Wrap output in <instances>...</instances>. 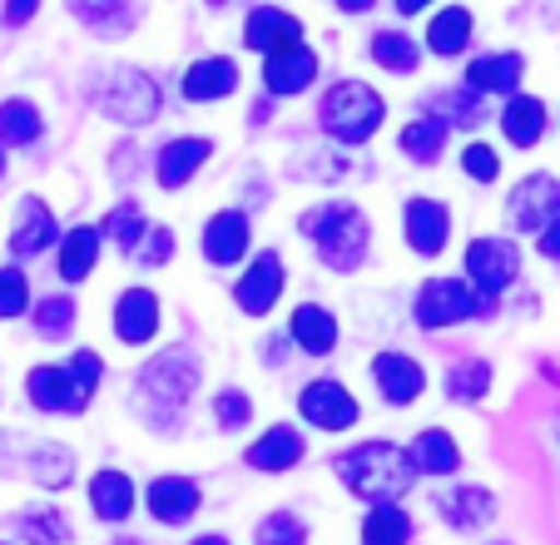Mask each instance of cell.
<instances>
[{
  "mask_svg": "<svg viewBox=\"0 0 560 545\" xmlns=\"http://www.w3.org/2000/svg\"><path fill=\"white\" fill-rule=\"evenodd\" d=\"M298 233L313 239L323 268H332V272H358L372 253V223L352 199L313 204L307 213H298Z\"/></svg>",
  "mask_w": 560,
  "mask_h": 545,
  "instance_id": "cell-1",
  "label": "cell"
},
{
  "mask_svg": "<svg viewBox=\"0 0 560 545\" xmlns=\"http://www.w3.org/2000/svg\"><path fill=\"white\" fill-rule=\"evenodd\" d=\"M194 387H199V362L179 347H170L135 378V407L154 431H174L184 421Z\"/></svg>",
  "mask_w": 560,
  "mask_h": 545,
  "instance_id": "cell-2",
  "label": "cell"
},
{
  "mask_svg": "<svg viewBox=\"0 0 560 545\" xmlns=\"http://www.w3.org/2000/svg\"><path fill=\"white\" fill-rule=\"evenodd\" d=\"M332 472L348 482L352 496H362L372 506L397 501V496H407L417 486V472L397 441H362V447L332 456Z\"/></svg>",
  "mask_w": 560,
  "mask_h": 545,
  "instance_id": "cell-3",
  "label": "cell"
},
{
  "mask_svg": "<svg viewBox=\"0 0 560 545\" xmlns=\"http://www.w3.org/2000/svg\"><path fill=\"white\" fill-rule=\"evenodd\" d=\"M100 378H105L100 352H74L70 362H40V368H31L25 392L50 417H80L90 407V397H95Z\"/></svg>",
  "mask_w": 560,
  "mask_h": 545,
  "instance_id": "cell-4",
  "label": "cell"
},
{
  "mask_svg": "<svg viewBox=\"0 0 560 545\" xmlns=\"http://www.w3.org/2000/svg\"><path fill=\"white\" fill-rule=\"evenodd\" d=\"M387 119V100L372 90L368 80H338L328 84V95L317 100V129L332 139V144H368L372 135Z\"/></svg>",
  "mask_w": 560,
  "mask_h": 545,
  "instance_id": "cell-5",
  "label": "cell"
},
{
  "mask_svg": "<svg viewBox=\"0 0 560 545\" xmlns=\"http://www.w3.org/2000/svg\"><path fill=\"white\" fill-rule=\"evenodd\" d=\"M95 100H100V109H105L115 125H125V129H144L149 119L159 115V84L149 80L144 70H135V65L109 70Z\"/></svg>",
  "mask_w": 560,
  "mask_h": 545,
  "instance_id": "cell-6",
  "label": "cell"
},
{
  "mask_svg": "<svg viewBox=\"0 0 560 545\" xmlns=\"http://www.w3.org/2000/svg\"><path fill=\"white\" fill-rule=\"evenodd\" d=\"M487 313H491V303L476 298L471 283H462V278H427L412 303L417 327H427V333H442V327H456L466 317H487Z\"/></svg>",
  "mask_w": 560,
  "mask_h": 545,
  "instance_id": "cell-7",
  "label": "cell"
},
{
  "mask_svg": "<svg viewBox=\"0 0 560 545\" xmlns=\"http://www.w3.org/2000/svg\"><path fill=\"white\" fill-rule=\"evenodd\" d=\"M521 278V248L511 239H471L466 243V283L476 298H487L497 308V298Z\"/></svg>",
  "mask_w": 560,
  "mask_h": 545,
  "instance_id": "cell-8",
  "label": "cell"
},
{
  "mask_svg": "<svg viewBox=\"0 0 560 545\" xmlns=\"http://www.w3.org/2000/svg\"><path fill=\"white\" fill-rule=\"evenodd\" d=\"M298 411H303V421L307 427H317V431H352L358 427V417H362L358 397H352L338 378L307 382V387L298 392Z\"/></svg>",
  "mask_w": 560,
  "mask_h": 545,
  "instance_id": "cell-9",
  "label": "cell"
},
{
  "mask_svg": "<svg viewBox=\"0 0 560 545\" xmlns=\"http://www.w3.org/2000/svg\"><path fill=\"white\" fill-rule=\"evenodd\" d=\"M283 288H288L283 258H278L273 248H264L244 268V278L233 283V303H238V313H244V317H268L278 308V298H283Z\"/></svg>",
  "mask_w": 560,
  "mask_h": 545,
  "instance_id": "cell-10",
  "label": "cell"
},
{
  "mask_svg": "<svg viewBox=\"0 0 560 545\" xmlns=\"http://www.w3.org/2000/svg\"><path fill=\"white\" fill-rule=\"evenodd\" d=\"M506 219L516 233H540L560 219V178L556 174H526L506 199Z\"/></svg>",
  "mask_w": 560,
  "mask_h": 545,
  "instance_id": "cell-11",
  "label": "cell"
},
{
  "mask_svg": "<svg viewBox=\"0 0 560 545\" xmlns=\"http://www.w3.org/2000/svg\"><path fill=\"white\" fill-rule=\"evenodd\" d=\"M402 239L417 258H436V253H446V239H452V209H446L442 199H427V194L407 199L402 204Z\"/></svg>",
  "mask_w": 560,
  "mask_h": 545,
  "instance_id": "cell-12",
  "label": "cell"
},
{
  "mask_svg": "<svg viewBox=\"0 0 560 545\" xmlns=\"http://www.w3.org/2000/svg\"><path fill=\"white\" fill-rule=\"evenodd\" d=\"M199 248L209 268H233L244 263L248 248H254V229H248V213L244 209H219L199 233Z\"/></svg>",
  "mask_w": 560,
  "mask_h": 545,
  "instance_id": "cell-13",
  "label": "cell"
},
{
  "mask_svg": "<svg viewBox=\"0 0 560 545\" xmlns=\"http://www.w3.org/2000/svg\"><path fill=\"white\" fill-rule=\"evenodd\" d=\"M368 372H372V387L382 392L387 407H407V402H417L427 392V368L407 352H377Z\"/></svg>",
  "mask_w": 560,
  "mask_h": 545,
  "instance_id": "cell-14",
  "label": "cell"
},
{
  "mask_svg": "<svg viewBox=\"0 0 560 545\" xmlns=\"http://www.w3.org/2000/svg\"><path fill=\"white\" fill-rule=\"evenodd\" d=\"M213 139H203V135H179V139H170V144L159 149V159H154V178H159V189H184V184H194V174H199L203 164L213 159Z\"/></svg>",
  "mask_w": 560,
  "mask_h": 545,
  "instance_id": "cell-15",
  "label": "cell"
},
{
  "mask_svg": "<svg viewBox=\"0 0 560 545\" xmlns=\"http://www.w3.org/2000/svg\"><path fill=\"white\" fill-rule=\"evenodd\" d=\"M317 70H323V65H317V50L288 45V50H278L264 60V90L273 100H293V95H303V90H313Z\"/></svg>",
  "mask_w": 560,
  "mask_h": 545,
  "instance_id": "cell-16",
  "label": "cell"
},
{
  "mask_svg": "<svg viewBox=\"0 0 560 545\" xmlns=\"http://www.w3.org/2000/svg\"><path fill=\"white\" fill-rule=\"evenodd\" d=\"M288 45H303V21L288 15L283 5H254L244 21V50L268 60V55L288 50Z\"/></svg>",
  "mask_w": 560,
  "mask_h": 545,
  "instance_id": "cell-17",
  "label": "cell"
},
{
  "mask_svg": "<svg viewBox=\"0 0 560 545\" xmlns=\"http://www.w3.org/2000/svg\"><path fill=\"white\" fill-rule=\"evenodd\" d=\"M521 74H526V55L521 50H497V55H476L466 65V90L476 95H521Z\"/></svg>",
  "mask_w": 560,
  "mask_h": 545,
  "instance_id": "cell-18",
  "label": "cell"
},
{
  "mask_svg": "<svg viewBox=\"0 0 560 545\" xmlns=\"http://www.w3.org/2000/svg\"><path fill=\"white\" fill-rule=\"evenodd\" d=\"M233 90H238V60H229V55H203L184 70V100L189 105H219Z\"/></svg>",
  "mask_w": 560,
  "mask_h": 545,
  "instance_id": "cell-19",
  "label": "cell"
},
{
  "mask_svg": "<svg viewBox=\"0 0 560 545\" xmlns=\"http://www.w3.org/2000/svg\"><path fill=\"white\" fill-rule=\"evenodd\" d=\"M159 333V298L154 288H125L115 303V337L125 347H144Z\"/></svg>",
  "mask_w": 560,
  "mask_h": 545,
  "instance_id": "cell-20",
  "label": "cell"
},
{
  "mask_svg": "<svg viewBox=\"0 0 560 545\" xmlns=\"http://www.w3.org/2000/svg\"><path fill=\"white\" fill-rule=\"evenodd\" d=\"M199 501H203V496H199V486H194L189 476H159V482L144 491V506H149V515H154L159 525L194 521Z\"/></svg>",
  "mask_w": 560,
  "mask_h": 545,
  "instance_id": "cell-21",
  "label": "cell"
},
{
  "mask_svg": "<svg viewBox=\"0 0 560 545\" xmlns=\"http://www.w3.org/2000/svg\"><path fill=\"white\" fill-rule=\"evenodd\" d=\"M55 213L45 209V199H21L15 204V223H11V253L15 258H40L45 248L55 243Z\"/></svg>",
  "mask_w": 560,
  "mask_h": 545,
  "instance_id": "cell-22",
  "label": "cell"
},
{
  "mask_svg": "<svg viewBox=\"0 0 560 545\" xmlns=\"http://www.w3.org/2000/svg\"><path fill=\"white\" fill-rule=\"evenodd\" d=\"M303 451H307L303 431L283 421V427H268L264 437L244 451V462L254 466V472H293V466L303 462Z\"/></svg>",
  "mask_w": 560,
  "mask_h": 545,
  "instance_id": "cell-23",
  "label": "cell"
},
{
  "mask_svg": "<svg viewBox=\"0 0 560 545\" xmlns=\"http://www.w3.org/2000/svg\"><path fill=\"white\" fill-rule=\"evenodd\" d=\"M288 337H293L307 357H328L332 347H338V317L323 303H298L293 313H288Z\"/></svg>",
  "mask_w": 560,
  "mask_h": 545,
  "instance_id": "cell-24",
  "label": "cell"
},
{
  "mask_svg": "<svg viewBox=\"0 0 560 545\" xmlns=\"http://www.w3.org/2000/svg\"><path fill=\"white\" fill-rule=\"evenodd\" d=\"M407 462H412L417 476H452L456 466H462V447H456L452 431L427 427V431H417V441L407 447Z\"/></svg>",
  "mask_w": 560,
  "mask_h": 545,
  "instance_id": "cell-25",
  "label": "cell"
},
{
  "mask_svg": "<svg viewBox=\"0 0 560 545\" xmlns=\"http://www.w3.org/2000/svg\"><path fill=\"white\" fill-rule=\"evenodd\" d=\"M471 35H476L471 5H446V11H436L432 21H427V50L442 55V60H456V55H466Z\"/></svg>",
  "mask_w": 560,
  "mask_h": 545,
  "instance_id": "cell-26",
  "label": "cell"
},
{
  "mask_svg": "<svg viewBox=\"0 0 560 545\" xmlns=\"http://www.w3.org/2000/svg\"><path fill=\"white\" fill-rule=\"evenodd\" d=\"M546 100L536 95H511L506 109H501V135H506L511 149H536L546 139Z\"/></svg>",
  "mask_w": 560,
  "mask_h": 545,
  "instance_id": "cell-27",
  "label": "cell"
},
{
  "mask_svg": "<svg viewBox=\"0 0 560 545\" xmlns=\"http://www.w3.org/2000/svg\"><path fill=\"white\" fill-rule=\"evenodd\" d=\"M135 501H139V491L125 472H95L90 476V511H95L100 521L125 525L129 515H135Z\"/></svg>",
  "mask_w": 560,
  "mask_h": 545,
  "instance_id": "cell-28",
  "label": "cell"
},
{
  "mask_svg": "<svg viewBox=\"0 0 560 545\" xmlns=\"http://www.w3.org/2000/svg\"><path fill=\"white\" fill-rule=\"evenodd\" d=\"M100 243H105V233H100L95 223H80V229L65 233V239H60V258H55V268H60L65 283H85L90 272H95Z\"/></svg>",
  "mask_w": 560,
  "mask_h": 545,
  "instance_id": "cell-29",
  "label": "cell"
},
{
  "mask_svg": "<svg viewBox=\"0 0 560 545\" xmlns=\"http://www.w3.org/2000/svg\"><path fill=\"white\" fill-rule=\"evenodd\" d=\"M436 511H442L446 525H456V531H481V525L491 521V511H497V496H491L487 486H456V491L436 496Z\"/></svg>",
  "mask_w": 560,
  "mask_h": 545,
  "instance_id": "cell-30",
  "label": "cell"
},
{
  "mask_svg": "<svg viewBox=\"0 0 560 545\" xmlns=\"http://www.w3.org/2000/svg\"><path fill=\"white\" fill-rule=\"evenodd\" d=\"M446 139H452V129H446V119H436V115H412L402 125V135H397V149H402L412 164H436L442 159V149H446Z\"/></svg>",
  "mask_w": 560,
  "mask_h": 545,
  "instance_id": "cell-31",
  "label": "cell"
},
{
  "mask_svg": "<svg viewBox=\"0 0 560 545\" xmlns=\"http://www.w3.org/2000/svg\"><path fill=\"white\" fill-rule=\"evenodd\" d=\"M368 55H372V65L387 70V74H417V65H422L417 40L412 35H402V31H377L368 40Z\"/></svg>",
  "mask_w": 560,
  "mask_h": 545,
  "instance_id": "cell-32",
  "label": "cell"
},
{
  "mask_svg": "<svg viewBox=\"0 0 560 545\" xmlns=\"http://www.w3.org/2000/svg\"><path fill=\"white\" fill-rule=\"evenodd\" d=\"M45 135V119L31 100H5L0 105V149H25Z\"/></svg>",
  "mask_w": 560,
  "mask_h": 545,
  "instance_id": "cell-33",
  "label": "cell"
},
{
  "mask_svg": "<svg viewBox=\"0 0 560 545\" xmlns=\"http://www.w3.org/2000/svg\"><path fill=\"white\" fill-rule=\"evenodd\" d=\"M407 541H412V515L397 501L372 506L368 521H362V545H407Z\"/></svg>",
  "mask_w": 560,
  "mask_h": 545,
  "instance_id": "cell-34",
  "label": "cell"
},
{
  "mask_svg": "<svg viewBox=\"0 0 560 545\" xmlns=\"http://www.w3.org/2000/svg\"><path fill=\"white\" fill-rule=\"evenodd\" d=\"M491 382H497L491 362L471 357V362H456V368L446 372V397H452V402H481L491 392Z\"/></svg>",
  "mask_w": 560,
  "mask_h": 545,
  "instance_id": "cell-35",
  "label": "cell"
},
{
  "mask_svg": "<svg viewBox=\"0 0 560 545\" xmlns=\"http://www.w3.org/2000/svg\"><path fill=\"white\" fill-rule=\"evenodd\" d=\"M31 472L45 491H65V486H70V472H74L70 447H60V441H40V451L31 456Z\"/></svg>",
  "mask_w": 560,
  "mask_h": 545,
  "instance_id": "cell-36",
  "label": "cell"
},
{
  "mask_svg": "<svg viewBox=\"0 0 560 545\" xmlns=\"http://www.w3.org/2000/svg\"><path fill=\"white\" fill-rule=\"evenodd\" d=\"M100 233H105V239H115L119 248L135 253L139 243H144V233H149V219H144V209H139V204H119V209H109V219L100 223Z\"/></svg>",
  "mask_w": 560,
  "mask_h": 545,
  "instance_id": "cell-37",
  "label": "cell"
},
{
  "mask_svg": "<svg viewBox=\"0 0 560 545\" xmlns=\"http://www.w3.org/2000/svg\"><path fill=\"white\" fill-rule=\"evenodd\" d=\"M21 535L31 545H70V521H65L60 511H25Z\"/></svg>",
  "mask_w": 560,
  "mask_h": 545,
  "instance_id": "cell-38",
  "label": "cell"
},
{
  "mask_svg": "<svg viewBox=\"0 0 560 545\" xmlns=\"http://www.w3.org/2000/svg\"><path fill=\"white\" fill-rule=\"evenodd\" d=\"M35 327H40V337H50V343L70 337V327H74V298H65V293L45 298V303L35 308Z\"/></svg>",
  "mask_w": 560,
  "mask_h": 545,
  "instance_id": "cell-39",
  "label": "cell"
},
{
  "mask_svg": "<svg viewBox=\"0 0 560 545\" xmlns=\"http://www.w3.org/2000/svg\"><path fill=\"white\" fill-rule=\"evenodd\" d=\"M254 545H307V531H303V521H298V515L273 511L268 521L254 525Z\"/></svg>",
  "mask_w": 560,
  "mask_h": 545,
  "instance_id": "cell-40",
  "label": "cell"
},
{
  "mask_svg": "<svg viewBox=\"0 0 560 545\" xmlns=\"http://www.w3.org/2000/svg\"><path fill=\"white\" fill-rule=\"evenodd\" d=\"M462 169L471 184H497L501 178V154L487 144V139H471V144L462 149Z\"/></svg>",
  "mask_w": 560,
  "mask_h": 545,
  "instance_id": "cell-41",
  "label": "cell"
},
{
  "mask_svg": "<svg viewBox=\"0 0 560 545\" xmlns=\"http://www.w3.org/2000/svg\"><path fill=\"white\" fill-rule=\"evenodd\" d=\"M248 417H254V402H248V392L223 387V392H219V402H213V421H219V431H238V427H248Z\"/></svg>",
  "mask_w": 560,
  "mask_h": 545,
  "instance_id": "cell-42",
  "label": "cell"
},
{
  "mask_svg": "<svg viewBox=\"0 0 560 545\" xmlns=\"http://www.w3.org/2000/svg\"><path fill=\"white\" fill-rule=\"evenodd\" d=\"M31 308V278L21 268H0V317H21Z\"/></svg>",
  "mask_w": 560,
  "mask_h": 545,
  "instance_id": "cell-43",
  "label": "cell"
},
{
  "mask_svg": "<svg viewBox=\"0 0 560 545\" xmlns=\"http://www.w3.org/2000/svg\"><path fill=\"white\" fill-rule=\"evenodd\" d=\"M135 253H139V263H149V268L170 263V258H174V229H164V223H159V229H149L144 243H139Z\"/></svg>",
  "mask_w": 560,
  "mask_h": 545,
  "instance_id": "cell-44",
  "label": "cell"
},
{
  "mask_svg": "<svg viewBox=\"0 0 560 545\" xmlns=\"http://www.w3.org/2000/svg\"><path fill=\"white\" fill-rule=\"evenodd\" d=\"M536 253L540 258H550V263H560V219L546 223V229L536 233Z\"/></svg>",
  "mask_w": 560,
  "mask_h": 545,
  "instance_id": "cell-45",
  "label": "cell"
},
{
  "mask_svg": "<svg viewBox=\"0 0 560 545\" xmlns=\"http://www.w3.org/2000/svg\"><path fill=\"white\" fill-rule=\"evenodd\" d=\"M119 0H70V11L80 15V21H90V25H100V15L105 11H115Z\"/></svg>",
  "mask_w": 560,
  "mask_h": 545,
  "instance_id": "cell-46",
  "label": "cell"
},
{
  "mask_svg": "<svg viewBox=\"0 0 560 545\" xmlns=\"http://www.w3.org/2000/svg\"><path fill=\"white\" fill-rule=\"evenodd\" d=\"M40 11V0H5V25H25Z\"/></svg>",
  "mask_w": 560,
  "mask_h": 545,
  "instance_id": "cell-47",
  "label": "cell"
},
{
  "mask_svg": "<svg viewBox=\"0 0 560 545\" xmlns=\"http://www.w3.org/2000/svg\"><path fill=\"white\" fill-rule=\"evenodd\" d=\"M436 0H397V15H407V21H412V15H422V11H432Z\"/></svg>",
  "mask_w": 560,
  "mask_h": 545,
  "instance_id": "cell-48",
  "label": "cell"
},
{
  "mask_svg": "<svg viewBox=\"0 0 560 545\" xmlns=\"http://www.w3.org/2000/svg\"><path fill=\"white\" fill-rule=\"evenodd\" d=\"M332 5H338L342 15H368L372 5H377V0H332Z\"/></svg>",
  "mask_w": 560,
  "mask_h": 545,
  "instance_id": "cell-49",
  "label": "cell"
},
{
  "mask_svg": "<svg viewBox=\"0 0 560 545\" xmlns=\"http://www.w3.org/2000/svg\"><path fill=\"white\" fill-rule=\"evenodd\" d=\"M194 545H233V541H223V535H199Z\"/></svg>",
  "mask_w": 560,
  "mask_h": 545,
  "instance_id": "cell-50",
  "label": "cell"
},
{
  "mask_svg": "<svg viewBox=\"0 0 560 545\" xmlns=\"http://www.w3.org/2000/svg\"><path fill=\"white\" fill-rule=\"evenodd\" d=\"M115 545H144V541H135V535H125V541H115Z\"/></svg>",
  "mask_w": 560,
  "mask_h": 545,
  "instance_id": "cell-51",
  "label": "cell"
},
{
  "mask_svg": "<svg viewBox=\"0 0 560 545\" xmlns=\"http://www.w3.org/2000/svg\"><path fill=\"white\" fill-rule=\"evenodd\" d=\"M0 178H5V149H0Z\"/></svg>",
  "mask_w": 560,
  "mask_h": 545,
  "instance_id": "cell-52",
  "label": "cell"
}]
</instances>
